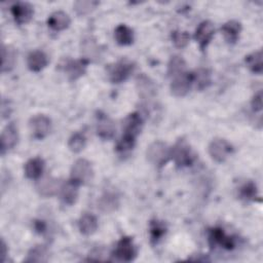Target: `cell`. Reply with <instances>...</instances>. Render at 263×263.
Instances as JSON below:
<instances>
[{"instance_id": "obj_1", "label": "cell", "mask_w": 263, "mask_h": 263, "mask_svg": "<svg viewBox=\"0 0 263 263\" xmlns=\"http://www.w3.org/2000/svg\"><path fill=\"white\" fill-rule=\"evenodd\" d=\"M146 156L151 164L161 168L171 159V148L164 142L155 141L147 147Z\"/></svg>"}, {"instance_id": "obj_2", "label": "cell", "mask_w": 263, "mask_h": 263, "mask_svg": "<svg viewBox=\"0 0 263 263\" xmlns=\"http://www.w3.org/2000/svg\"><path fill=\"white\" fill-rule=\"evenodd\" d=\"M171 158L178 167H185L193 163L195 154L190 145L185 140L180 139L171 148Z\"/></svg>"}, {"instance_id": "obj_3", "label": "cell", "mask_w": 263, "mask_h": 263, "mask_svg": "<svg viewBox=\"0 0 263 263\" xmlns=\"http://www.w3.org/2000/svg\"><path fill=\"white\" fill-rule=\"evenodd\" d=\"M135 64L128 60H120L107 68L108 79L112 83H121L125 81L135 71Z\"/></svg>"}, {"instance_id": "obj_4", "label": "cell", "mask_w": 263, "mask_h": 263, "mask_svg": "<svg viewBox=\"0 0 263 263\" xmlns=\"http://www.w3.org/2000/svg\"><path fill=\"white\" fill-rule=\"evenodd\" d=\"M93 178V168L91 163L84 158H79L74 161L71 173L70 179L80 185H85L89 183Z\"/></svg>"}, {"instance_id": "obj_5", "label": "cell", "mask_w": 263, "mask_h": 263, "mask_svg": "<svg viewBox=\"0 0 263 263\" xmlns=\"http://www.w3.org/2000/svg\"><path fill=\"white\" fill-rule=\"evenodd\" d=\"M112 256L117 261L122 262H130L133 261L137 256V249L134 245L133 238L129 236H123L121 237L112 253Z\"/></svg>"}, {"instance_id": "obj_6", "label": "cell", "mask_w": 263, "mask_h": 263, "mask_svg": "<svg viewBox=\"0 0 263 263\" xmlns=\"http://www.w3.org/2000/svg\"><path fill=\"white\" fill-rule=\"evenodd\" d=\"M232 145L225 139L216 138L209 145V154L216 162H224L232 153Z\"/></svg>"}, {"instance_id": "obj_7", "label": "cell", "mask_w": 263, "mask_h": 263, "mask_svg": "<svg viewBox=\"0 0 263 263\" xmlns=\"http://www.w3.org/2000/svg\"><path fill=\"white\" fill-rule=\"evenodd\" d=\"M51 120L44 114H37L29 121V129L36 140H43L50 132Z\"/></svg>"}, {"instance_id": "obj_8", "label": "cell", "mask_w": 263, "mask_h": 263, "mask_svg": "<svg viewBox=\"0 0 263 263\" xmlns=\"http://www.w3.org/2000/svg\"><path fill=\"white\" fill-rule=\"evenodd\" d=\"M209 242L212 248L219 246L229 251L233 250L236 246L235 237L228 235L221 227H214L209 230Z\"/></svg>"}, {"instance_id": "obj_9", "label": "cell", "mask_w": 263, "mask_h": 263, "mask_svg": "<svg viewBox=\"0 0 263 263\" xmlns=\"http://www.w3.org/2000/svg\"><path fill=\"white\" fill-rule=\"evenodd\" d=\"M192 85H193L192 72L185 71L172 78L170 88H171L172 95H174L175 97L181 98V97H185L189 92Z\"/></svg>"}, {"instance_id": "obj_10", "label": "cell", "mask_w": 263, "mask_h": 263, "mask_svg": "<svg viewBox=\"0 0 263 263\" xmlns=\"http://www.w3.org/2000/svg\"><path fill=\"white\" fill-rule=\"evenodd\" d=\"M143 127V118L139 112H133L128 114L122 123V135L128 139L136 140Z\"/></svg>"}, {"instance_id": "obj_11", "label": "cell", "mask_w": 263, "mask_h": 263, "mask_svg": "<svg viewBox=\"0 0 263 263\" xmlns=\"http://www.w3.org/2000/svg\"><path fill=\"white\" fill-rule=\"evenodd\" d=\"M215 34V27L211 21L201 22L195 30L194 39L198 43L199 48L204 50Z\"/></svg>"}, {"instance_id": "obj_12", "label": "cell", "mask_w": 263, "mask_h": 263, "mask_svg": "<svg viewBox=\"0 0 263 263\" xmlns=\"http://www.w3.org/2000/svg\"><path fill=\"white\" fill-rule=\"evenodd\" d=\"M62 183L59 179L51 176L40 177L36 183V190L39 195L43 197H50L59 192L61 189Z\"/></svg>"}, {"instance_id": "obj_13", "label": "cell", "mask_w": 263, "mask_h": 263, "mask_svg": "<svg viewBox=\"0 0 263 263\" xmlns=\"http://www.w3.org/2000/svg\"><path fill=\"white\" fill-rule=\"evenodd\" d=\"M96 130L98 137H100L104 141H107L111 140L114 137L116 127L113 120L108 115L104 113H99L97 115Z\"/></svg>"}, {"instance_id": "obj_14", "label": "cell", "mask_w": 263, "mask_h": 263, "mask_svg": "<svg viewBox=\"0 0 263 263\" xmlns=\"http://www.w3.org/2000/svg\"><path fill=\"white\" fill-rule=\"evenodd\" d=\"M18 142V132L14 123L7 124L1 133V154L15 147Z\"/></svg>"}, {"instance_id": "obj_15", "label": "cell", "mask_w": 263, "mask_h": 263, "mask_svg": "<svg viewBox=\"0 0 263 263\" xmlns=\"http://www.w3.org/2000/svg\"><path fill=\"white\" fill-rule=\"evenodd\" d=\"M11 14L18 25L27 24L33 17V6L28 2H16L11 6Z\"/></svg>"}, {"instance_id": "obj_16", "label": "cell", "mask_w": 263, "mask_h": 263, "mask_svg": "<svg viewBox=\"0 0 263 263\" xmlns=\"http://www.w3.org/2000/svg\"><path fill=\"white\" fill-rule=\"evenodd\" d=\"M88 61L85 59L80 60H69L64 66V71L71 81H75L83 76L86 72Z\"/></svg>"}, {"instance_id": "obj_17", "label": "cell", "mask_w": 263, "mask_h": 263, "mask_svg": "<svg viewBox=\"0 0 263 263\" xmlns=\"http://www.w3.org/2000/svg\"><path fill=\"white\" fill-rule=\"evenodd\" d=\"M79 185L72 181L71 179L68 180L65 183H62L61 189H60V196L61 200L66 205H73L79 194Z\"/></svg>"}, {"instance_id": "obj_18", "label": "cell", "mask_w": 263, "mask_h": 263, "mask_svg": "<svg viewBox=\"0 0 263 263\" xmlns=\"http://www.w3.org/2000/svg\"><path fill=\"white\" fill-rule=\"evenodd\" d=\"M224 39L229 44H234L239 39L241 32V24L238 21L231 20L225 23L221 28Z\"/></svg>"}, {"instance_id": "obj_19", "label": "cell", "mask_w": 263, "mask_h": 263, "mask_svg": "<svg viewBox=\"0 0 263 263\" xmlns=\"http://www.w3.org/2000/svg\"><path fill=\"white\" fill-rule=\"evenodd\" d=\"M48 64V58L42 50H33L27 58L28 68L33 72H39L43 70Z\"/></svg>"}, {"instance_id": "obj_20", "label": "cell", "mask_w": 263, "mask_h": 263, "mask_svg": "<svg viewBox=\"0 0 263 263\" xmlns=\"http://www.w3.org/2000/svg\"><path fill=\"white\" fill-rule=\"evenodd\" d=\"M71 24V20L70 16L62 11V10H58L52 12L47 20V25L50 29H52L53 31H63L66 30Z\"/></svg>"}, {"instance_id": "obj_21", "label": "cell", "mask_w": 263, "mask_h": 263, "mask_svg": "<svg viewBox=\"0 0 263 263\" xmlns=\"http://www.w3.org/2000/svg\"><path fill=\"white\" fill-rule=\"evenodd\" d=\"M45 163L40 157H34L29 159L25 164V175L27 178L32 180H38L44 171Z\"/></svg>"}, {"instance_id": "obj_22", "label": "cell", "mask_w": 263, "mask_h": 263, "mask_svg": "<svg viewBox=\"0 0 263 263\" xmlns=\"http://www.w3.org/2000/svg\"><path fill=\"white\" fill-rule=\"evenodd\" d=\"M98 219L90 213H84L78 220V228L83 235H91L98 229Z\"/></svg>"}, {"instance_id": "obj_23", "label": "cell", "mask_w": 263, "mask_h": 263, "mask_svg": "<svg viewBox=\"0 0 263 263\" xmlns=\"http://www.w3.org/2000/svg\"><path fill=\"white\" fill-rule=\"evenodd\" d=\"M137 88L143 99H150L156 93V87L153 81L144 74L137 77Z\"/></svg>"}, {"instance_id": "obj_24", "label": "cell", "mask_w": 263, "mask_h": 263, "mask_svg": "<svg viewBox=\"0 0 263 263\" xmlns=\"http://www.w3.org/2000/svg\"><path fill=\"white\" fill-rule=\"evenodd\" d=\"M192 81L198 90H203L211 84L212 73L208 68H198L192 72Z\"/></svg>"}, {"instance_id": "obj_25", "label": "cell", "mask_w": 263, "mask_h": 263, "mask_svg": "<svg viewBox=\"0 0 263 263\" xmlns=\"http://www.w3.org/2000/svg\"><path fill=\"white\" fill-rule=\"evenodd\" d=\"M167 227L163 221L153 219L149 223V236L150 242L152 245H156L166 233Z\"/></svg>"}, {"instance_id": "obj_26", "label": "cell", "mask_w": 263, "mask_h": 263, "mask_svg": "<svg viewBox=\"0 0 263 263\" xmlns=\"http://www.w3.org/2000/svg\"><path fill=\"white\" fill-rule=\"evenodd\" d=\"M49 259V251L44 246H35L27 254L25 262L29 263H44Z\"/></svg>"}, {"instance_id": "obj_27", "label": "cell", "mask_w": 263, "mask_h": 263, "mask_svg": "<svg viewBox=\"0 0 263 263\" xmlns=\"http://www.w3.org/2000/svg\"><path fill=\"white\" fill-rule=\"evenodd\" d=\"M114 38L120 45H130L134 42V31L126 25H118L114 31Z\"/></svg>"}, {"instance_id": "obj_28", "label": "cell", "mask_w": 263, "mask_h": 263, "mask_svg": "<svg viewBox=\"0 0 263 263\" xmlns=\"http://www.w3.org/2000/svg\"><path fill=\"white\" fill-rule=\"evenodd\" d=\"M2 64H1V71L8 72L10 71L15 64L16 61V52L15 49L10 45H3L2 50Z\"/></svg>"}, {"instance_id": "obj_29", "label": "cell", "mask_w": 263, "mask_h": 263, "mask_svg": "<svg viewBox=\"0 0 263 263\" xmlns=\"http://www.w3.org/2000/svg\"><path fill=\"white\" fill-rule=\"evenodd\" d=\"M239 198L246 201H255L259 197L258 188L253 181H247L238 187Z\"/></svg>"}, {"instance_id": "obj_30", "label": "cell", "mask_w": 263, "mask_h": 263, "mask_svg": "<svg viewBox=\"0 0 263 263\" xmlns=\"http://www.w3.org/2000/svg\"><path fill=\"white\" fill-rule=\"evenodd\" d=\"M245 62L251 72H253L255 74L262 73L263 63H262V50L261 49H258V50L253 51L250 54L246 55Z\"/></svg>"}, {"instance_id": "obj_31", "label": "cell", "mask_w": 263, "mask_h": 263, "mask_svg": "<svg viewBox=\"0 0 263 263\" xmlns=\"http://www.w3.org/2000/svg\"><path fill=\"white\" fill-rule=\"evenodd\" d=\"M186 63L182 57L173 55L167 64V74L170 77H175L186 70Z\"/></svg>"}, {"instance_id": "obj_32", "label": "cell", "mask_w": 263, "mask_h": 263, "mask_svg": "<svg viewBox=\"0 0 263 263\" xmlns=\"http://www.w3.org/2000/svg\"><path fill=\"white\" fill-rule=\"evenodd\" d=\"M118 197L113 193H105L99 201V208L103 212H112L118 206Z\"/></svg>"}, {"instance_id": "obj_33", "label": "cell", "mask_w": 263, "mask_h": 263, "mask_svg": "<svg viewBox=\"0 0 263 263\" xmlns=\"http://www.w3.org/2000/svg\"><path fill=\"white\" fill-rule=\"evenodd\" d=\"M86 146V138L81 133L73 134L68 141V147L73 153L81 152Z\"/></svg>"}, {"instance_id": "obj_34", "label": "cell", "mask_w": 263, "mask_h": 263, "mask_svg": "<svg viewBox=\"0 0 263 263\" xmlns=\"http://www.w3.org/2000/svg\"><path fill=\"white\" fill-rule=\"evenodd\" d=\"M99 5L98 1L92 0H80L74 3V10L78 15H84L91 12Z\"/></svg>"}, {"instance_id": "obj_35", "label": "cell", "mask_w": 263, "mask_h": 263, "mask_svg": "<svg viewBox=\"0 0 263 263\" xmlns=\"http://www.w3.org/2000/svg\"><path fill=\"white\" fill-rule=\"evenodd\" d=\"M189 40H190V36L185 31L177 30L172 32V41L174 45L178 48H183L187 46V44L189 43Z\"/></svg>"}, {"instance_id": "obj_36", "label": "cell", "mask_w": 263, "mask_h": 263, "mask_svg": "<svg viewBox=\"0 0 263 263\" xmlns=\"http://www.w3.org/2000/svg\"><path fill=\"white\" fill-rule=\"evenodd\" d=\"M251 106L254 112H261L262 110V91L261 90L257 91L254 95L251 101Z\"/></svg>"}, {"instance_id": "obj_37", "label": "cell", "mask_w": 263, "mask_h": 263, "mask_svg": "<svg viewBox=\"0 0 263 263\" xmlns=\"http://www.w3.org/2000/svg\"><path fill=\"white\" fill-rule=\"evenodd\" d=\"M34 229L36 232L38 233H44L46 231V224L44 223V221L41 220H36L34 221Z\"/></svg>"}, {"instance_id": "obj_38", "label": "cell", "mask_w": 263, "mask_h": 263, "mask_svg": "<svg viewBox=\"0 0 263 263\" xmlns=\"http://www.w3.org/2000/svg\"><path fill=\"white\" fill-rule=\"evenodd\" d=\"M1 250H2V253H1V255H2V261L4 262V261H5V256H6V243L4 242L3 239H2V241H1Z\"/></svg>"}]
</instances>
